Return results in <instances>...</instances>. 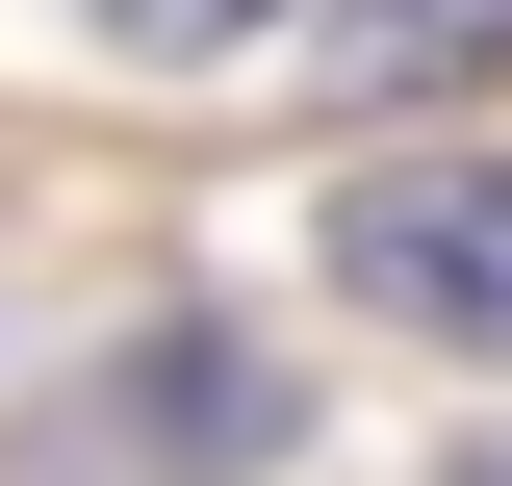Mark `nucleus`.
Returning a JSON list of instances; mask_svg holds the SVG:
<instances>
[{"label":"nucleus","instance_id":"4","mask_svg":"<svg viewBox=\"0 0 512 486\" xmlns=\"http://www.w3.org/2000/svg\"><path fill=\"white\" fill-rule=\"evenodd\" d=\"M77 26H103V52H154V77H180V52H256L282 0H77Z\"/></svg>","mask_w":512,"mask_h":486},{"label":"nucleus","instance_id":"2","mask_svg":"<svg viewBox=\"0 0 512 486\" xmlns=\"http://www.w3.org/2000/svg\"><path fill=\"white\" fill-rule=\"evenodd\" d=\"M103 435H128V461H180V486H231V461H282L308 410H282V359H231V333L180 307V333H128V384H103Z\"/></svg>","mask_w":512,"mask_h":486},{"label":"nucleus","instance_id":"3","mask_svg":"<svg viewBox=\"0 0 512 486\" xmlns=\"http://www.w3.org/2000/svg\"><path fill=\"white\" fill-rule=\"evenodd\" d=\"M333 77H359V103H436V77H512V0H333Z\"/></svg>","mask_w":512,"mask_h":486},{"label":"nucleus","instance_id":"1","mask_svg":"<svg viewBox=\"0 0 512 486\" xmlns=\"http://www.w3.org/2000/svg\"><path fill=\"white\" fill-rule=\"evenodd\" d=\"M333 282H359L384 333L512 359V180H487V154H436V180H333Z\"/></svg>","mask_w":512,"mask_h":486},{"label":"nucleus","instance_id":"5","mask_svg":"<svg viewBox=\"0 0 512 486\" xmlns=\"http://www.w3.org/2000/svg\"><path fill=\"white\" fill-rule=\"evenodd\" d=\"M461 486H512V461H461Z\"/></svg>","mask_w":512,"mask_h":486}]
</instances>
